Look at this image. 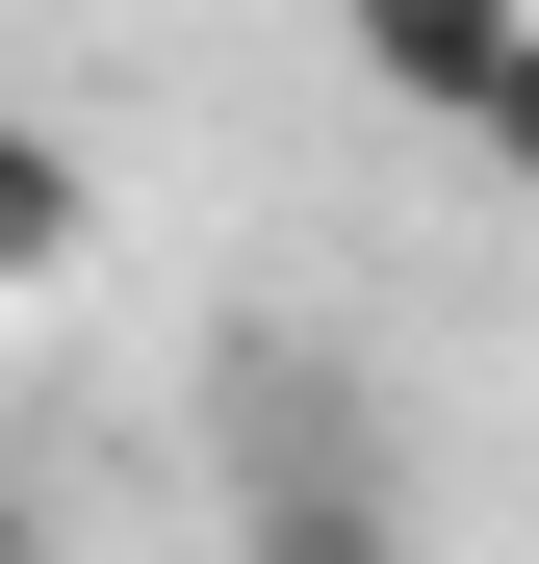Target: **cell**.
Here are the masks:
<instances>
[{"label": "cell", "instance_id": "1", "mask_svg": "<svg viewBox=\"0 0 539 564\" xmlns=\"http://www.w3.org/2000/svg\"><path fill=\"white\" fill-rule=\"evenodd\" d=\"M206 513H231V564H411V411L257 308V334H206Z\"/></svg>", "mask_w": 539, "mask_h": 564}, {"label": "cell", "instance_id": "2", "mask_svg": "<svg viewBox=\"0 0 539 564\" xmlns=\"http://www.w3.org/2000/svg\"><path fill=\"white\" fill-rule=\"evenodd\" d=\"M334 26H359V77H386L411 129H488V77L539 52V0H334Z\"/></svg>", "mask_w": 539, "mask_h": 564}, {"label": "cell", "instance_id": "3", "mask_svg": "<svg viewBox=\"0 0 539 564\" xmlns=\"http://www.w3.org/2000/svg\"><path fill=\"white\" fill-rule=\"evenodd\" d=\"M77 231H104V180H77L26 104H0V282H77Z\"/></svg>", "mask_w": 539, "mask_h": 564}, {"label": "cell", "instance_id": "4", "mask_svg": "<svg viewBox=\"0 0 539 564\" xmlns=\"http://www.w3.org/2000/svg\"><path fill=\"white\" fill-rule=\"evenodd\" d=\"M463 154H488V180H514V206H539V52L488 77V129H463Z\"/></svg>", "mask_w": 539, "mask_h": 564}, {"label": "cell", "instance_id": "5", "mask_svg": "<svg viewBox=\"0 0 539 564\" xmlns=\"http://www.w3.org/2000/svg\"><path fill=\"white\" fill-rule=\"evenodd\" d=\"M0 564H52V513H26V462H0Z\"/></svg>", "mask_w": 539, "mask_h": 564}]
</instances>
